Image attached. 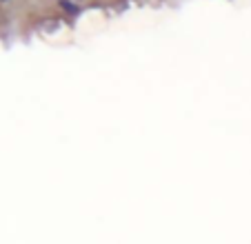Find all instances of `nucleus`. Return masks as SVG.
I'll return each instance as SVG.
<instances>
[{"mask_svg":"<svg viewBox=\"0 0 251 244\" xmlns=\"http://www.w3.org/2000/svg\"><path fill=\"white\" fill-rule=\"evenodd\" d=\"M60 7L62 9H67L69 14H78V7L74 5V2H69V0H60Z\"/></svg>","mask_w":251,"mask_h":244,"instance_id":"nucleus-1","label":"nucleus"}]
</instances>
